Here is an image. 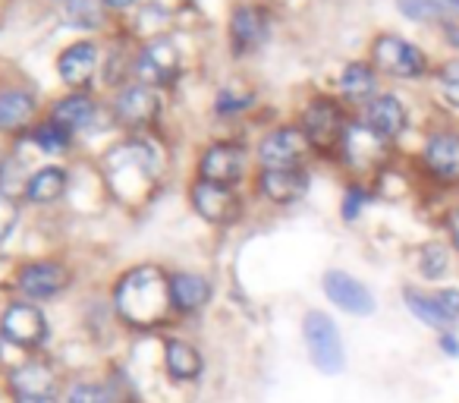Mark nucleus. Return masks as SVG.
<instances>
[{
  "label": "nucleus",
  "mask_w": 459,
  "mask_h": 403,
  "mask_svg": "<svg viewBox=\"0 0 459 403\" xmlns=\"http://www.w3.org/2000/svg\"><path fill=\"white\" fill-rule=\"evenodd\" d=\"M170 306V277L158 268L129 271L117 287V309L133 325H158Z\"/></svg>",
  "instance_id": "obj_1"
},
{
  "label": "nucleus",
  "mask_w": 459,
  "mask_h": 403,
  "mask_svg": "<svg viewBox=\"0 0 459 403\" xmlns=\"http://www.w3.org/2000/svg\"><path fill=\"white\" fill-rule=\"evenodd\" d=\"M306 340H308V353H312V363L318 365L325 375L343 372V365H346L343 340H340L337 325H333L325 312L306 315Z\"/></svg>",
  "instance_id": "obj_2"
},
{
  "label": "nucleus",
  "mask_w": 459,
  "mask_h": 403,
  "mask_svg": "<svg viewBox=\"0 0 459 403\" xmlns=\"http://www.w3.org/2000/svg\"><path fill=\"white\" fill-rule=\"evenodd\" d=\"M371 64L396 79H419L428 70L425 54L415 45H409V41L396 39V35H381L371 45Z\"/></svg>",
  "instance_id": "obj_3"
},
{
  "label": "nucleus",
  "mask_w": 459,
  "mask_h": 403,
  "mask_svg": "<svg viewBox=\"0 0 459 403\" xmlns=\"http://www.w3.org/2000/svg\"><path fill=\"white\" fill-rule=\"evenodd\" d=\"M308 136L299 127H283L274 129L271 136H264V142L258 145V161L264 171H293L302 164V158L308 154Z\"/></svg>",
  "instance_id": "obj_4"
},
{
  "label": "nucleus",
  "mask_w": 459,
  "mask_h": 403,
  "mask_svg": "<svg viewBox=\"0 0 459 403\" xmlns=\"http://www.w3.org/2000/svg\"><path fill=\"white\" fill-rule=\"evenodd\" d=\"M346 120H343V110L337 108L333 101H325V98H318V101L308 104L306 117H302V133L308 136V142H312L315 148H321V152H331V148H343V139H346Z\"/></svg>",
  "instance_id": "obj_5"
},
{
  "label": "nucleus",
  "mask_w": 459,
  "mask_h": 403,
  "mask_svg": "<svg viewBox=\"0 0 459 403\" xmlns=\"http://www.w3.org/2000/svg\"><path fill=\"white\" fill-rule=\"evenodd\" d=\"M0 331L10 344L22 346V350H39L48 340V319L32 302H13L0 319Z\"/></svg>",
  "instance_id": "obj_6"
},
{
  "label": "nucleus",
  "mask_w": 459,
  "mask_h": 403,
  "mask_svg": "<svg viewBox=\"0 0 459 403\" xmlns=\"http://www.w3.org/2000/svg\"><path fill=\"white\" fill-rule=\"evenodd\" d=\"M246 171V152L243 145H233V142H217L208 152L202 154V164H198V173L202 180L217 186H233L239 183Z\"/></svg>",
  "instance_id": "obj_7"
},
{
  "label": "nucleus",
  "mask_w": 459,
  "mask_h": 403,
  "mask_svg": "<svg viewBox=\"0 0 459 403\" xmlns=\"http://www.w3.org/2000/svg\"><path fill=\"white\" fill-rule=\"evenodd\" d=\"M192 206L211 224H230L239 215V198L233 196L230 186H217L208 180H198L192 186Z\"/></svg>",
  "instance_id": "obj_8"
},
{
  "label": "nucleus",
  "mask_w": 459,
  "mask_h": 403,
  "mask_svg": "<svg viewBox=\"0 0 459 403\" xmlns=\"http://www.w3.org/2000/svg\"><path fill=\"white\" fill-rule=\"evenodd\" d=\"M264 39H268V16H264V10L249 7V4L233 10V16H230V45H233L237 57H246L255 48H262Z\"/></svg>",
  "instance_id": "obj_9"
},
{
  "label": "nucleus",
  "mask_w": 459,
  "mask_h": 403,
  "mask_svg": "<svg viewBox=\"0 0 459 403\" xmlns=\"http://www.w3.org/2000/svg\"><path fill=\"white\" fill-rule=\"evenodd\" d=\"M325 293L327 300H333V306H340L350 315H371L375 312V296L368 293L365 284H359L346 271H327L325 275Z\"/></svg>",
  "instance_id": "obj_10"
},
{
  "label": "nucleus",
  "mask_w": 459,
  "mask_h": 403,
  "mask_svg": "<svg viewBox=\"0 0 459 403\" xmlns=\"http://www.w3.org/2000/svg\"><path fill=\"white\" fill-rule=\"evenodd\" d=\"M16 284H20L22 293L32 296V300H51L60 290L70 287V271L57 262H35L20 271Z\"/></svg>",
  "instance_id": "obj_11"
},
{
  "label": "nucleus",
  "mask_w": 459,
  "mask_h": 403,
  "mask_svg": "<svg viewBox=\"0 0 459 403\" xmlns=\"http://www.w3.org/2000/svg\"><path fill=\"white\" fill-rule=\"evenodd\" d=\"M158 114H160V98L152 85H133V89H126L117 98V120L133 129L154 123Z\"/></svg>",
  "instance_id": "obj_12"
},
{
  "label": "nucleus",
  "mask_w": 459,
  "mask_h": 403,
  "mask_svg": "<svg viewBox=\"0 0 459 403\" xmlns=\"http://www.w3.org/2000/svg\"><path fill=\"white\" fill-rule=\"evenodd\" d=\"M406 108L396 95H375L365 108V127L375 136H381L384 142L396 139L406 129Z\"/></svg>",
  "instance_id": "obj_13"
},
{
  "label": "nucleus",
  "mask_w": 459,
  "mask_h": 403,
  "mask_svg": "<svg viewBox=\"0 0 459 403\" xmlns=\"http://www.w3.org/2000/svg\"><path fill=\"white\" fill-rule=\"evenodd\" d=\"M258 189H262L264 198H271L277 206H290V202H299L308 192V173L302 167H293V171H262Z\"/></svg>",
  "instance_id": "obj_14"
},
{
  "label": "nucleus",
  "mask_w": 459,
  "mask_h": 403,
  "mask_svg": "<svg viewBox=\"0 0 459 403\" xmlns=\"http://www.w3.org/2000/svg\"><path fill=\"white\" fill-rule=\"evenodd\" d=\"M95 66H98V48L91 41H76L70 45L57 60V73L66 85L73 89H82V85L91 83L95 76Z\"/></svg>",
  "instance_id": "obj_15"
},
{
  "label": "nucleus",
  "mask_w": 459,
  "mask_h": 403,
  "mask_svg": "<svg viewBox=\"0 0 459 403\" xmlns=\"http://www.w3.org/2000/svg\"><path fill=\"white\" fill-rule=\"evenodd\" d=\"M179 73V54L170 41H152L139 57V76L145 83H170Z\"/></svg>",
  "instance_id": "obj_16"
},
{
  "label": "nucleus",
  "mask_w": 459,
  "mask_h": 403,
  "mask_svg": "<svg viewBox=\"0 0 459 403\" xmlns=\"http://www.w3.org/2000/svg\"><path fill=\"white\" fill-rule=\"evenodd\" d=\"M384 148H387V142H384L381 136L371 133L368 127H350V129H346L343 152H346V158H350V164L359 167V171L381 164Z\"/></svg>",
  "instance_id": "obj_17"
},
{
  "label": "nucleus",
  "mask_w": 459,
  "mask_h": 403,
  "mask_svg": "<svg viewBox=\"0 0 459 403\" xmlns=\"http://www.w3.org/2000/svg\"><path fill=\"white\" fill-rule=\"evenodd\" d=\"M425 164L440 180H459V133H434L425 145Z\"/></svg>",
  "instance_id": "obj_18"
},
{
  "label": "nucleus",
  "mask_w": 459,
  "mask_h": 403,
  "mask_svg": "<svg viewBox=\"0 0 459 403\" xmlns=\"http://www.w3.org/2000/svg\"><path fill=\"white\" fill-rule=\"evenodd\" d=\"M208 296H211V284L202 275L179 271V275L170 277V302L179 312H195V309H202L208 302Z\"/></svg>",
  "instance_id": "obj_19"
},
{
  "label": "nucleus",
  "mask_w": 459,
  "mask_h": 403,
  "mask_svg": "<svg viewBox=\"0 0 459 403\" xmlns=\"http://www.w3.org/2000/svg\"><path fill=\"white\" fill-rule=\"evenodd\" d=\"M375 89H377V73L371 64H350L340 76V92H343L350 101H371L375 98Z\"/></svg>",
  "instance_id": "obj_20"
},
{
  "label": "nucleus",
  "mask_w": 459,
  "mask_h": 403,
  "mask_svg": "<svg viewBox=\"0 0 459 403\" xmlns=\"http://www.w3.org/2000/svg\"><path fill=\"white\" fill-rule=\"evenodd\" d=\"M164 363L167 372H170L177 381H192V378L202 375V356L192 344L186 340H170L164 350Z\"/></svg>",
  "instance_id": "obj_21"
},
{
  "label": "nucleus",
  "mask_w": 459,
  "mask_h": 403,
  "mask_svg": "<svg viewBox=\"0 0 459 403\" xmlns=\"http://www.w3.org/2000/svg\"><path fill=\"white\" fill-rule=\"evenodd\" d=\"M35 98L22 89L0 92V129H20L32 120Z\"/></svg>",
  "instance_id": "obj_22"
},
{
  "label": "nucleus",
  "mask_w": 459,
  "mask_h": 403,
  "mask_svg": "<svg viewBox=\"0 0 459 403\" xmlns=\"http://www.w3.org/2000/svg\"><path fill=\"white\" fill-rule=\"evenodd\" d=\"M66 192V171L60 167H45V171L32 173V180L26 183L29 202H39V206H51Z\"/></svg>",
  "instance_id": "obj_23"
},
{
  "label": "nucleus",
  "mask_w": 459,
  "mask_h": 403,
  "mask_svg": "<svg viewBox=\"0 0 459 403\" xmlns=\"http://www.w3.org/2000/svg\"><path fill=\"white\" fill-rule=\"evenodd\" d=\"M91 117H95V104H91V98H85V95H70V98H64V101L54 108V117L51 120L57 123V127H64V129H82V127H89L91 123Z\"/></svg>",
  "instance_id": "obj_24"
},
{
  "label": "nucleus",
  "mask_w": 459,
  "mask_h": 403,
  "mask_svg": "<svg viewBox=\"0 0 459 403\" xmlns=\"http://www.w3.org/2000/svg\"><path fill=\"white\" fill-rule=\"evenodd\" d=\"M13 388L20 390V397L26 394H51L54 390V372L48 365H39V363H29L22 369L13 372Z\"/></svg>",
  "instance_id": "obj_25"
},
{
  "label": "nucleus",
  "mask_w": 459,
  "mask_h": 403,
  "mask_svg": "<svg viewBox=\"0 0 459 403\" xmlns=\"http://www.w3.org/2000/svg\"><path fill=\"white\" fill-rule=\"evenodd\" d=\"M406 306L431 328H446L453 321L450 315L444 312V306L437 302V296H421V293H415V290H406Z\"/></svg>",
  "instance_id": "obj_26"
},
{
  "label": "nucleus",
  "mask_w": 459,
  "mask_h": 403,
  "mask_svg": "<svg viewBox=\"0 0 459 403\" xmlns=\"http://www.w3.org/2000/svg\"><path fill=\"white\" fill-rule=\"evenodd\" d=\"M446 10L450 7H446L444 0H400V13L419 22L446 20Z\"/></svg>",
  "instance_id": "obj_27"
},
{
  "label": "nucleus",
  "mask_w": 459,
  "mask_h": 403,
  "mask_svg": "<svg viewBox=\"0 0 459 403\" xmlns=\"http://www.w3.org/2000/svg\"><path fill=\"white\" fill-rule=\"evenodd\" d=\"M32 139L39 142L45 152H60V148H66L70 145V129H64V127H57V123H45V127H39L32 133Z\"/></svg>",
  "instance_id": "obj_28"
},
{
  "label": "nucleus",
  "mask_w": 459,
  "mask_h": 403,
  "mask_svg": "<svg viewBox=\"0 0 459 403\" xmlns=\"http://www.w3.org/2000/svg\"><path fill=\"white\" fill-rule=\"evenodd\" d=\"M70 403H114L108 388L101 384H91V381H79L70 388Z\"/></svg>",
  "instance_id": "obj_29"
},
{
  "label": "nucleus",
  "mask_w": 459,
  "mask_h": 403,
  "mask_svg": "<svg viewBox=\"0 0 459 403\" xmlns=\"http://www.w3.org/2000/svg\"><path fill=\"white\" fill-rule=\"evenodd\" d=\"M446 271V250L437 243L421 250V275L425 277H440Z\"/></svg>",
  "instance_id": "obj_30"
},
{
  "label": "nucleus",
  "mask_w": 459,
  "mask_h": 403,
  "mask_svg": "<svg viewBox=\"0 0 459 403\" xmlns=\"http://www.w3.org/2000/svg\"><path fill=\"white\" fill-rule=\"evenodd\" d=\"M66 20H70L73 26L89 29V26H95V22H98V13H95V7H91L89 0H66Z\"/></svg>",
  "instance_id": "obj_31"
},
{
  "label": "nucleus",
  "mask_w": 459,
  "mask_h": 403,
  "mask_svg": "<svg viewBox=\"0 0 459 403\" xmlns=\"http://www.w3.org/2000/svg\"><path fill=\"white\" fill-rule=\"evenodd\" d=\"M16 224H20V206L7 192H0V240H7Z\"/></svg>",
  "instance_id": "obj_32"
},
{
  "label": "nucleus",
  "mask_w": 459,
  "mask_h": 403,
  "mask_svg": "<svg viewBox=\"0 0 459 403\" xmlns=\"http://www.w3.org/2000/svg\"><path fill=\"white\" fill-rule=\"evenodd\" d=\"M252 98H230V92H221L217 95V114H233V110L249 108Z\"/></svg>",
  "instance_id": "obj_33"
},
{
  "label": "nucleus",
  "mask_w": 459,
  "mask_h": 403,
  "mask_svg": "<svg viewBox=\"0 0 459 403\" xmlns=\"http://www.w3.org/2000/svg\"><path fill=\"white\" fill-rule=\"evenodd\" d=\"M365 206V192L362 189H350V196H346V208H343V218L352 221L359 212H362Z\"/></svg>",
  "instance_id": "obj_34"
},
{
  "label": "nucleus",
  "mask_w": 459,
  "mask_h": 403,
  "mask_svg": "<svg viewBox=\"0 0 459 403\" xmlns=\"http://www.w3.org/2000/svg\"><path fill=\"white\" fill-rule=\"evenodd\" d=\"M437 302L444 306V312L450 315V319H459V290H444V293H437Z\"/></svg>",
  "instance_id": "obj_35"
},
{
  "label": "nucleus",
  "mask_w": 459,
  "mask_h": 403,
  "mask_svg": "<svg viewBox=\"0 0 459 403\" xmlns=\"http://www.w3.org/2000/svg\"><path fill=\"white\" fill-rule=\"evenodd\" d=\"M440 346H444L446 356H459V344L450 337V334H444V337H440Z\"/></svg>",
  "instance_id": "obj_36"
},
{
  "label": "nucleus",
  "mask_w": 459,
  "mask_h": 403,
  "mask_svg": "<svg viewBox=\"0 0 459 403\" xmlns=\"http://www.w3.org/2000/svg\"><path fill=\"white\" fill-rule=\"evenodd\" d=\"M16 403H57L51 394H26V397H20Z\"/></svg>",
  "instance_id": "obj_37"
},
{
  "label": "nucleus",
  "mask_w": 459,
  "mask_h": 403,
  "mask_svg": "<svg viewBox=\"0 0 459 403\" xmlns=\"http://www.w3.org/2000/svg\"><path fill=\"white\" fill-rule=\"evenodd\" d=\"M450 233H453V243H456V250H459V208L450 212Z\"/></svg>",
  "instance_id": "obj_38"
},
{
  "label": "nucleus",
  "mask_w": 459,
  "mask_h": 403,
  "mask_svg": "<svg viewBox=\"0 0 459 403\" xmlns=\"http://www.w3.org/2000/svg\"><path fill=\"white\" fill-rule=\"evenodd\" d=\"M104 7H110V10H123V7H129L133 0H101Z\"/></svg>",
  "instance_id": "obj_39"
},
{
  "label": "nucleus",
  "mask_w": 459,
  "mask_h": 403,
  "mask_svg": "<svg viewBox=\"0 0 459 403\" xmlns=\"http://www.w3.org/2000/svg\"><path fill=\"white\" fill-rule=\"evenodd\" d=\"M446 7H453V10H459V0H444Z\"/></svg>",
  "instance_id": "obj_40"
},
{
  "label": "nucleus",
  "mask_w": 459,
  "mask_h": 403,
  "mask_svg": "<svg viewBox=\"0 0 459 403\" xmlns=\"http://www.w3.org/2000/svg\"><path fill=\"white\" fill-rule=\"evenodd\" d=\"M0 167H4V154H0Z\"/></svg>",
  "instance_id": "obj_41"
}]
</instances>
